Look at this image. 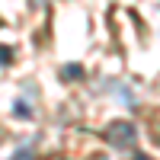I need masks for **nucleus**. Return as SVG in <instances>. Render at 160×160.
Instances as JSON below:
<instances>
[{"mask_svg": "<svg viewBox=\"0 0 160 160\" xmlns=\"http://www.w3.org/2000/svg\"><path fill=\"white\" fill-rule=\"evenodd\" d=\"M10 64H13V48L0 45V68H10Z\"/></svg>", "mask_w": 160, "mask_h": 160, "instance_id": "nucleus-4", "label": "nucleus"}, {"mask_svg": "<svg viewBox=\"0 0 160 160\" xmlns=\"http://www.w3.org/2000/svg\"><path fill=\"white\" fill-rule=\"evenodd\" d=\"M102 141L109 148H115V151H128V154L141 157L138 154V128H135V122H122V118L109 122L106 131H102Z\"/></svg>", "mask_w": 160, "mask_h": 160, "instance_id": "nucleus-1", "label": "nucleus"}, {"mask_svg": "<svg viewBox=\"0 0 160 160\" xmlns=\"http://www.w3.org/2000/svg\"><path fill=\"white\" fill-rule=\"evenodd\" d=\"M80 80V77H83V68H80V64H64V68H61V80Z\"/></svg>", "mask_w": 160, "mask_h": 160, "instance_id": "nucleus-3", "label": "nucleus"}, {"mask_svg": "<svg viewBox=\"0 0 160 160\" xmlns=\"http://www.w3.org/2000/svg\"><path fill=\"white\" fill-rule=\"evenodd\" d=\"M48 3V0H32V7H45Z\"/></svg>", "mask_w": 160, "mask_h": 160, "instance_id": "nucleus-6", "label": "nucleus"}, {"mask_svg": "<svg viewBox=\"0 0 160 160\" xmlns=\"http://www.w3.org/2000/svg\"><path fill=\"white\" fill-rule=\"evenodd\" d=\"M32 154H35V144H22V148H16L13 157H32Z\"/></svg>", "mask_w": 160, "mask_h": 160, "instance_id": "nucleus-5", "label": "nucleus"}, {"mask_svg": "<svg viewBox=\"0 0 160 160\" xmlns=\"http://www.w3.org/2000/svg\"><path fill=\"white\" fill-rule=\"evenodd\" d=\"M13 115H16V118H26V122H29V118H32L29 102H26V99H16V102H13Z\"/></svg>", "mask_w": 160, "mask_h": 160, "instance_id": "nucleus-2", "label": "nucleus"}]
</instances>
